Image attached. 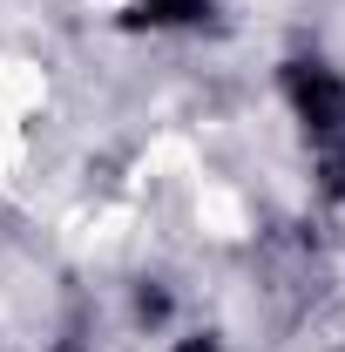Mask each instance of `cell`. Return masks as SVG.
Returning <instances> with one entry per match:
<instances>
[{
    "instance_id": "6da1fadb",
    "label": "cell",
    "mask_w": 345,
    "mask_h": 352,
    "mask_svg": "<svg viewBox=\"0 0 345 352\" xmlns=\"http://www.w3.org/2000/svg\"><path fill=\"white\" fill-rule=\"evenodd\" d=\"M285 95H291L304 135H311L318 149L345 135V82L325 68V61H285Z\"/></svg>"
},
{
    "instance_id": "5b68a950",
    "label": "cell",
    "mask_w": 345,
    "mask_h": 352,
    "mask_svg": "<svg viewBox=\"0 0 345 352\" xmlns=\"http://www.w3.org/2000/svg\"><path fill=\"white\" fill-rule=\"evenodd\" d=\"M176 352H223V346H216V339H203V332H197V339H183V346H176Z\"/></svg>"
},
{
    "instance_id": "277c9868",
    "label": "cell",
    "mask_w": 345,
    "mask_h": 352,
    "mask_svg": "<svg viewBox=\"0 0 345 352\" xmlns=\"http://www.w3.org/2000/svg\"><path fill=\"white\" fill-rule=\"evenodd\" d=\"M135 311H142V318H163V311H170V298H163V292H142V298H135Z\"/></svg>"
},
{
    "instance_id": "3957f363",
    "label": "cell",
    "mask_w": 345,
    "mask_h": 352,
    "mask_svg": "<svg viewBox=\"0 0 345 352\" xmlns=\"http://www.w3.org/2000/svg\"><path fill=\"white\" fill-rule=\"evenodd\" d=\"M318 170H325V197H345V135L318 149Z\"/></svg>"
},
{
    "instance_id": "7a4b0ae2",
    "label": "cell",
    "mask_w": 345,
    "mask_h": 352,
    "mask_svg": "<svg viewBox=\"0 0 345 352\" xmlns=\"http://www.w3.org/2000/svg\"><path fill=\"white\" fill-rule=\"evenodd\" d=\"M135 14L156 21V28H183V21H203L210 0H135Z\"/></svg>"
}]
</instances>
